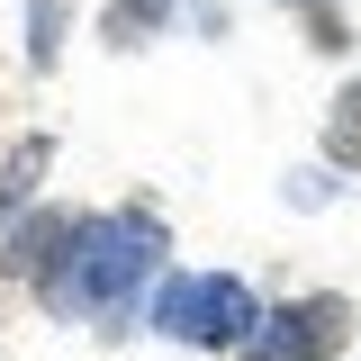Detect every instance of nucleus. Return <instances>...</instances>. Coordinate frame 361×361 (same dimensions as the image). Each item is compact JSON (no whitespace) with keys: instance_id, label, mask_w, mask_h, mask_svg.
<instances>
[{"instance_id":"4","label":"nucleus","mask_w":361,"mask_h":361,"mask_svg":"<svg viewBox=\"0 0 361 361\" xmlns=\"http://www.w3.org/2000/svg\"><path fill=\"white\" fill-rule=\"evenodd\" d=\"M73 235H82V217H73V208H37V217L0 244V280H27V289H45V280H54V262L73 253Z\"/></svg>"},{"instance_id":"8","label":"nucleus","mask_w":361,"mask_h":361,"mask_svg":"<svg viewBox=\"0 0 361 361\" xmlns=\"http://www.w3.org/2000/svg\"><path fill=\"white\" fill-rule=\"evenodd\" d=\"M54 54H63V0H37L27 9V63L54 73Z\"/></svg>"},{"instance_id":"1","label":"nucleus","mask_w":361,"mask_h":361,"mask_svg":"<svg viewBox=\"0 0 361 361\" xmlns=\"http://www.w3.org/2000/svg\"><path fill=\"white\" fill-rule=\"evenodd\" d=\"M154 262H163V217L154 208H99V217H82L73 253L54 262V280L37 298L54 316H127L145 298Z\"/></svg>"},{"instance_id":"6","label":"nucleus","mask_w":361,"mask_h":361,"mask_svg":"<svg viewBox=\"0 0 361 361\" xmlns=\"http://www.w3.org/2000/svg\"><path fill=\"white\" fill-rule=\"evenodd\" d=\"M316 145H325V163H334V172H361V82L334 90V109H325Z\"/></svg>"},{"instance_id":"5","label":"nucleus","mask_w":361,"mask_h":361,"mask_svg":"<svg viewBox=\"0 0 361 361\" xmlns=\"http://www.w3.org/2000/svg\"><path fill=\"white\" fill-rule=\"evenodd\" d=\"M45 163H54V135H18V145H9V163H0V217H18V208L37 199Z\"/></svg>"},{"instance_id":"3","label":"nucleus","mask_w":361,"mask_h":361,"mask_svg":"<svg viewBox=\"0 0 361 361\" xmlns=\"http://www.w3.org/2000/svg\"><path fill=\"white\" fill-rule=\"evenodd\" d=\"M353 343V298L307 289V298H280V307L244 334V361H334Z\"/></svg>"},{"instance_id":"7","label":"nucleus","mask_w":361,"mask_h":361,"mask_svg":"<svg viewBox=\"0 0 361 361\" xmlns=\"http://www.w3.org/2000/svg\"><path fill=\"white\" fill-rule=\"evenodd\" d=\"M163 18H172V0H109V9H99V37L109 45H145Z\"/></svg>"},{"instance_id":"2","label":"nucleus","mask_w":361,"mask_h":361,"mask_svg":"<svg viewBox=\"0 0 361 361\" xmlns=\"http://www.w3.org/2000/svg\"><path fill=\"white\" fill-rule=\"evenodd\" d=\"M145 316H154V334H172L190 353H244V334L262 325L253 289H244L235 271H172Z\"/></svg>"},{"instance_id":"9","label":"nucleus","mask_w":361,"mask_h":361,"mask_svg":"<svg viewBox=\"0 0 361 361\" xmlns=\"http://www.w3.org/2000/svg\"><path fill=\"white\" fill-rule=\"evenodd\" d=\"M289 9H316V0H289Z\"/></svg>"}]
</instances>
